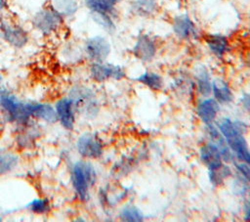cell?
<instances>
[{"mask_svg":"<svg viewBox=\"0 0 250 222\" xmlns=\"http://www.w3.org/2000/svg\"><path fill=\"white\" fill-rule=\"evenodd\" d=\"M218 126L229 148H230L236 157L241 161L250 163V152L248 151L247 143L238 126L229 118L222 119Z\"/></svg>","mask_w":250,"mask_h":222,"instance_id":"cell-1","label":"cell"},{"mask_svg":"<svg viewBox=\"0 0 250 222\" xmlns=\"http://www.w3.org/2000/svg\"><path fill=\"white\" fill-rule=\"evenodd\" d=\"M95 182V170L88 162H76L72 169V184L81 200L88 198L89 187Z\"/></svg>","mask_w":250,"mask_h":222,"instance_id":"cell-2","label":"cell"},{"mask_svg":"<svg viewBox=\"0 0 250 222\" xmlns=\"http://www.w3.org/2000/svg\"><path fill=\"white\" fill-rule=\"evenodd\" d=\"M62 22L63 17L53 7L38 11L32 19L33 26L45 34H49L57 30Z\"/></svg>","mask_w":250,"mask_h":222,"instance_id":"cell-3","label":"cell"},{"mask_svg":"<svg viewBox=\"0 0 250 222\" xmlns=\"http://www.w3.org/2000/svg\"><path fill=\"white\" fill-rule=\"evenodd\" d=\"M0 106L13 120L24 122L29 117L25 109V104L18 102L13 95L7 92L0 93Z\"/></svg>","mask_w":250,"mask_h":222,"instance_id":"cell-4","label":"cell"},{"mask_svg":"<svg viewBox=\"0 0 250 222\" xmlns=\"http://www.w3.org/2000/svg\"><path fill=\"white\" fill-rule=\"evenodd\" d=\"M2 37L12 46L16 48L23 47L27 40V33L23 28H21L18 24L11 23L7 21H2L0 22Z\"/></svg>","mask_w":250,"mask_h":222,"instance_id":"cell-5","label":"cell"},{"mask_svg":"<svg viewBox=\"0 0 250 222\" xmlns=\"http://www.w3.org/2000/svg\"><path fill=\"white\" fill-rule=\"evenodd\" d=\"M85 51L91 60L104 62L110 53V44L103 36H94L86 41Z\"/></svg>","mask_w":250,"mask_h":222,"instance_id":"cell-6","label":"cell"},{"mask_svg":"<svg viewBox=\"0 0 250 222\" xmlns=\"http://www.w3.org/2000/svg\"><path fill=\"white\" fill-rule=\"evenodd\" d=\"M91 75L96 81H104L107 79H121L125 76L123 68L119 66L111 64H104L103 62H95L90 68Z\"/></svg>","mask_w":250,"mask_h":222,"instance_id":"cell-7","label":"cell"},{"mask_svg":"<svg viewBox=\"0 0 250 222\" xmlns=\"http://www.w3.org/2000/svg\"><path fill=\"white\" fill-rule=\"evenodd\" d=\"M77 151L85 157L97 158L103 154V146L96 135L85 133L77 141Z\"/></svg>","mask_w":250,"mask_h":222,"instance_id":"cell-8","label":"cell"},{"mask_svg":"<svg viewBox=\"0 0 250 222\" xmlns=\"http://www.w3.org/2000/svg\"><path fill=\"white\" fill-rule=\"evenodd\" d=\"M133 53L138 59L144 62H148L154 57L156 53V46L151 38L143 34L138 37L133 48Z\"/></svg>","mask_w":250,"mask_h":222,"instance_id":"cell-9","label":"cell"},{"mask_svg":"<svg viewBox=\"0 0 250 222\" xmlns=\"http://www.w3.org/2000/svg\"><path fill=\"white\" fill-rule=\"evenodd\" d=\"M25 109L29 116H34L50 123H53L58 120L56 110H54L50 105L38 104V103H26Z\"/></svg>","mask_w":250,"mask_h":222,"instance_id":"cell-10","label":"cell"},{"mask_svg":"<svg viewBox=\"0 0 250 222\" xmlns=\"http://www.w3.org/2000/svg\"><path fill=\"white\" fill-rule=\"evenodd\" d=\"M173 29L175 34L182 39L196 37L197 33L193 22L187 15H181L175 18Z\"/></svg>","mask_w":250,"mask_h":222,"instance_id":"cell-11","label":"cell"},{"mask_svg":"<svg viewBox=\"0 0 250 222\" xmlns=\"http://www.w3.org/2000/svg\"><path fill=\"white\" fill-rule=\"evenodd\" d=\"M72 100L62 99L56 104V112L58 119L66 129H72L74 124V114L72 110Z\"/></svg>","mask_w":250,"mask_h":222,"instance_id":"cell-12","label":"cell"},{"mask_svg":"<svg viewBox=\"0 0 250 222\" xmlns=\"http://www.w3.org/2000/svg\"><path fill=\"white\" fill-rule=\"evenodd\" d=\"M200 158L208 169H213L223 164L221 154L217 146L213 143L203 146L200 149Z\"/></svg>","mask_w":250,"mask_h":222,"instance_id":"cell-13","label":"cell"},{"mask_svg":"<svg viewBox=\"0 0 250 222\" xmlns=\"http://www.w3.org/2000/svg\"><path fill=\"white\" fill-rule=\"evenodd\" d=\"M219 105L214 99H207L197 108L198 116L206 123H211L219 111Z\"/></svg>","mask_w":250,"mask_h":222,"instance_id":"cell-14","label":"cell"},{"mask_svg":"<svg viewBox=\"0 0 250 222\" xmlns=\"http://www.w3.org/2000/svg\"><path fill=\"white\" fill-rule=\"evenodd\" d=\"M212 90L217 101L221 103H228L232 100V94L229 85L222 79H215L212 84Z\"/></svg>","mask_w":250,"mask_h":222,"instance_id":"cell-15","label":"cell"},{"mask_svg":"<svg viewBox=\"0 0 250 222\" xmlns=\"http://www.w3.org/2000/svg\"><path fill=\"white\" fill-rule=\"evenodd\" d=\"M206 43L213 54L218 57L223 56L229 50V43L222 35H210L206 38Z\"/></svg>","mask_w":250,"mask_h":222,"instance_id":"cell-16","label":"cell"},{"mask_svg":"<svg viewBox=\"0 0 250 222\" xmlns=\"http://www.w3.org/2000/svg\"><path fill=\"white\" fill-rule=\"evenodd\" d=\"M157 9L156 0H135L132 4V10L139 16H149Z\"/></svg>","mask_w":250,"mask_h":222,"instance_id":"cell-17","label":"cell"},{"mask_svg":"<svg viewBox=\"0 0 250 222\" xmlns=\"http://www.w3.org/2000/svg\"><path fill=\"white\" fill-rule=\"evenodd\" d=\"M52 7L62 17L73 16L78 10L76 0H53Z\"/></svg>","mask_w":250,"mask_h":222,"instance_id":"cell-18","label":"cell"},{"mask_svg":"<svg viewBox=\"0 0 250 222\" xmlns=\"http://www.w3.org/2000/svg\"><path fill=\"white\" fill-rule=\"evenodd\" d=\"M196 78L198 84V90L203 96H207L212 91V84L210 83L209 73L205 67L199 66L196 68Z\"/></svg>","mask_w":250,"mask_h":222,"instance_id":"cell-19","label":"cell"},{"mask_svg":"<svg viewBox=\"0 0 250 222\" xmlns=\"http://www.w3.org/2000/svg\"><path fill=\"white\" fill-rule=\"evenodd\" d=\"M85 5L92 12L109 15L114 11V5L108 0H85Z\"/></svg>","mask_w":250,"mask_h":222,"instance_id":"cell-20","label":"cell"},{"mask_svg":"<svg viewBox=\"0 0 250 222\" xmlns=\"http://www.w3.org/2000/svg\"><path fill=\"white\" fill-rule=\"evenodd\" d=\"M208 175L211 183L214 186H218V185H221L223 181L230 175V170L227 165L222 164L219 167L209 169Z\"/></svg>","mask_w":250,"mask_h":222,"instance_id":"cell-21","label":"cell"},{"mask_svg":"<svg viewBox=\"0 0 250 222\" xmlns=\"http://www.w3.org/2000/svg\"><path fill=\"white\" fill-rule=\"evenodd\" d=\"M137 80L153 90H159L162 88V85H163L161 76L154 72H149V71H146L141 76H139Z\"/></svg>","mask_w":250,"mask_h":222,"instance_id":"cell-22","label":"cell"},{"mask_svg":"<svg viewBox=\"0 0 250 222\" xmlns=\"http://www.w3.org/2000/svg\"><path fill=\"white\" fill-rule=\"evenodd\" d=\"M18 163V157L8 152L0 151V174L11 171Z\"/></svg>","mask_w":250,"mask_h":222,"instance_id":"cell-23","label":"cell"},{"mask_svg":"<svg viewBox=\"0 0 250 222\" xmlns=\"http://www.w3.org/2000/svg\"><path fill=\"white\" fill-rule=\"evenodd\" d=\"M120 218L123 221L139 222L143 221L144 216L142 212L134 205H126L120 212Z\"/></svg>","mask_w":250,"mask_h":222,"instance_id":"cell-24","label":"cell"},{"mask_svg":"<svg viewBox=\"0 0 250 222\" xmlns=\"http://www.w3.org/2000/svg\"><path fill=\"white\" fill-rule=\"evenodd\" d=\"M92 18L93 20L101 25L104 29H105L108 32H112L115 29V25L113 23V21L111 20L110 16L108 14L104 13H97V12H92Z\"/></svg>","mask_w":250,"mask_h":222,"instance_id":"cell-25","label":"cell"},{"mask_svg":"<svg viewBox=\"0 0 250 222\" xmlns=\"http://www.w3.org/2000/svg\"><path fill=\"white\" fill-rule=\"evenodd\" d=\"M32 212L44 213L49 209V201L47 200H34L26 205Z\"/></svg>","mask_w":250,"mask_h":222,"instance_id":"cell-26","label":"cell"},{"mask_svg":"<svg viewBox=\"0 0 250 222\" xmlns=\"http://www.w3.org/2000/svg\"><path fill=\"white\" fill-rule=\"evenodd\" d=\"M236 168L246 180L250 181V163L243 161L241 163L236 164Z\"/></svg>","mask_w":250,"mask_h":222,"instance_id":"cell-27","label":"cell"},{"mask_svg":"<svg viewBox=\"0 0 250 222\" xmlns=\"http://www.w3.org/2000/svg\"><path fill=\"white\" fill-rule=\"evenodd\" d=\"M242 103L245 108L250 110V95H244V97L242 98Z\"/></svg>","mask_w":250,"mask_h":222,"instance_id":"cell-28","label":"cell"},{"mask_svg":"<svg viewBox=\"0 0 250 222\" xmlns=\"http://www.w3.org/2000/svg\"><path fill=\"white\" fill-rule=\"evenodd\" d=\"M245 220L250 221V200H248L246 204V210H245Z\"/></svg>","mask_w":250,"mask_h":222,"instance_id":"cell-29","label":"cell"},{"mask_svg":"<svg viewBox=\"0 0 250 222\" xmlns=\"http://www.w3.org/2000/svg\"><path fill=\"white\" fill-rule=\"evenodd\" d=\"M6 7V0H0V12Z\"/></svg>","mask_w":250,"mask_h":222,"instance_id":"cell-30","label":"cell"},{"mask_svg":"<svg viewBox=\"0 0 250 222\" xmlns=\"http://www.w3.org/2000/svg\"><path fill=\"white\" fill-rule=\"evenodd\" d=\"M111 4H113V5H115V4H117L118 2H121V1H123V0H108Z\"/></svg>","mask_w":250,"mask_h":222,"instance_id":"cell-31","label":"cell"},{"mask_svg":"<svg viewBox=\"0 0 250 222\" xmlns=\"http://www.w3.org/2000/svg\"><path fill=\"white\" fill-rule=\"evenodd\" d=\"M2 36V33H1V27H0V37Z\"/></svg>","mask_w":250,"mask_h":222,"instance_id":"cell-32","label":"cell"},{"mask_svg":"<svg viewBox=\"0 0 250 222\" xmlns=\"http://www.w3.org/2000/svg\"><path fill=\"white\" fill-rule=\"evenodd\" d=\"M0 78H1V76H0Z\"/></svg>","mask_w":250,"mask_h":222,"instance_id":"cell-33","label":"cell"},{"mask_svg":"<svg viewBox=\"0 0 250 222\" xmlns=\"http://www.w3.org/2000/svg\"><path fill=\"white\" fill-rule=\"evenodd\" d=\"M0 220H1V219H0Z\"/></svg>","mask_w":250,"mask_h":222,"instance_id":"cell-34","label":"cell"}]
</instances>
